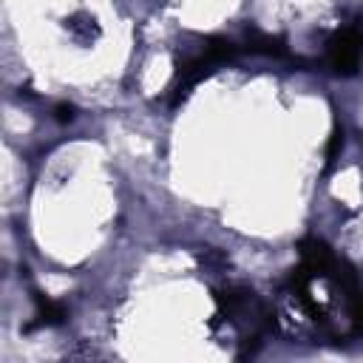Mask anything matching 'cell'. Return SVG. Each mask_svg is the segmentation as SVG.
I'll list each match as a JSON object with an SVG mask.
<instances>
[{
  "mask_svg": "<svg viewBox=\"0 0 363 363\" xmlns=\"http://www.w3.org/2000/svg\"><path fill=\"white\" fill-rule=\"evenodd\" d=\"M363 57V31L357 26L343 28L329 43V65L337 74H354Z\"/></svg>",
  "mask_w": 363,
  "mask_h": 363,
  "instance_id": "6da1fadb",
  "label": "cell"
}]
</instances>
